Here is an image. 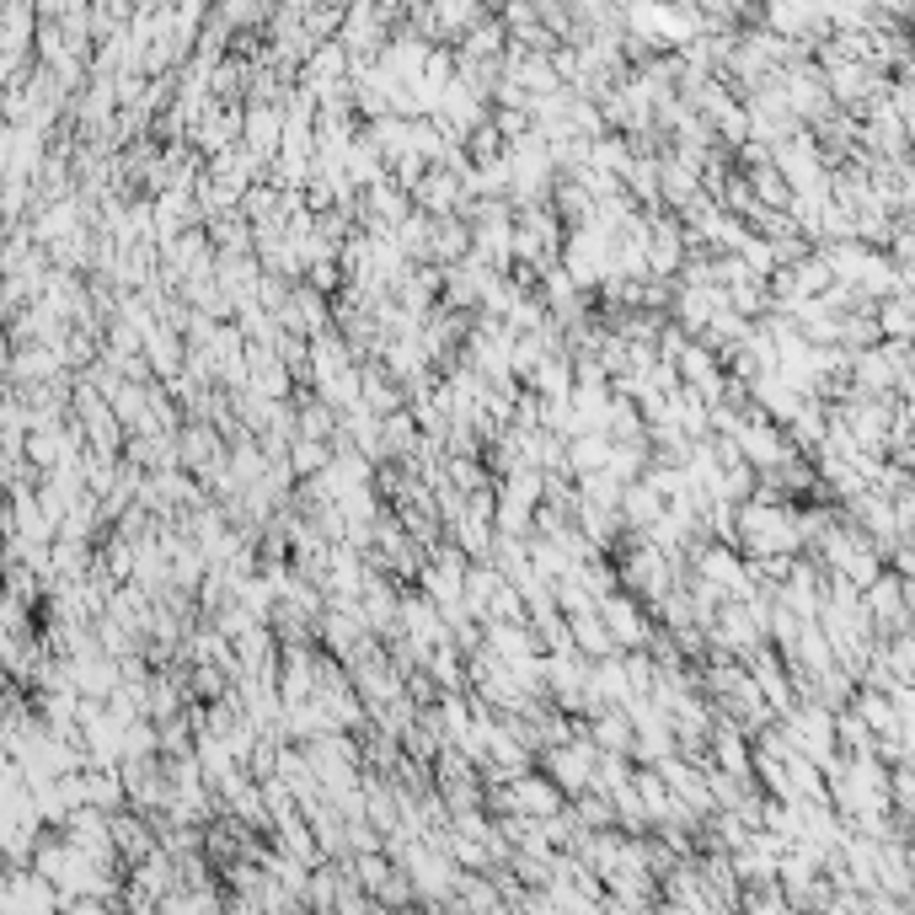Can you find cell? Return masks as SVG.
<instances>
[{
  "mask_svg": "<svg viewBox=\"0 0 915 915\" xmlns=\"http://www.w3.org/2000/svg\"><path fill=\"white\" fill-rule=\"evenodd\" d=\"M600 616H605V627L616 632V643H643L648 637V621H637V605L632 600H621V594H605L600 600Z\"/></svg>",
  "mask_w": 915,
  "mask_h": 915,
  "instance_id": "1",
  "label": "cell"
},
{
  "mask_svg": "<svg viewBox=\"0 0 915 915\" xmlns=\"http://www.w3.org/2000/svg\"><path fill=\"white\" fill-rule=\"evenodd\" d=\"M503 808H514V814H557L562 792L546 787V782H514V792H503L498 798Z\"/></svg>",
  "mask_w": 915,
  "mask_h": 915,
  "instance_id": "2",
  "label": "cell"
},
{
  "mask_svg": "<svg viewBox=\"0 0 915 915\" xmlns=\"http://www.w3.org/2000/svg\"><path fill=\"white\" fill-rule=\"evenodd\" d=\"M594 739H605V750H627L632 728H627V718H616V712H610L605 723H594Z\"/></svg>",
  "mask_w": 915,
  "mask_h": 915,
  "instance_id": "3",
  "label": "cell"
},
{
  "mask_svg": "<svg viewBox=\"0 0 915 915\" xmlns=\"http://www.w3.org/2000/svg\"><path fill=\"white\" fill-rule=\"evenodd\" d=\"M322 461H327V450L316 445V439H300V445H295V471H316Z\"/></svg>",
  "mask_w": 915,
  "mask_h": 915,
  "instance_id": "4",
  "label": "cell"
}]
</instances>
